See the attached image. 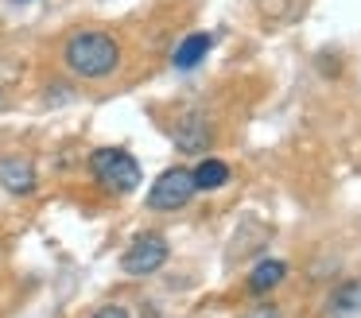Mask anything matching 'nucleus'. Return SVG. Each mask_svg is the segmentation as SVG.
<instances>
[{"mask_svg": "<svg viewBox=\"0 0 361 318\" xmlns=\"http://www.w3.org/2000/svg\"><path fill=\"white\" fill-rule=\"evenodd\" d=\"M63 62L78 78H109L121 66V43L109 31H78L66 39Z\"/></svg>", "mask_w": 361, "mask_h": 318, "instance_id": "1", "label": "nucleus"}, {"mask_svg": "<svg viewBox=\"0 0 361 318\" xmlns=\"http://www.w3.org/2000/svg\"><path fill=\"white\" fill-rule=\"evenodd\" d=\"M90 175H94L105 190H113V194L136 190L140 178H144L140 175V163H136L125 147H97V152L90 155Z\"/></svg>", "mask_w": 361, "mask_h": 318, "instance_id": "2", "label": "nucleus"}, {"mask_svg": "<svg viewBox=\"0 0 361 318\" xmlns=\"http://www.w3.org/2000/svg\"><path fill=\"white\" fill-rule=\"evenodd\" d=\"M195 194H198V186H195V175H190L187 167H167L148 190V209H156V214H171V209L187 206Z\"/></svg>", "mask_w": 361, "mask_h": 318, "instance_id": "3", "label": "nucleus"}, {"mask_svg": "<svg viewBox=\"0 0 361 318\" xmlns=\"http://www.w3.org/2000/svg\"><path fill=\"white\" fill-rule=\"evenodd\" d=\"M167 264V240L159 233H140V237L128 245V252L121 256V268L128 276H152Z\"/></svg>", "mask_w": 361, "mask_h": 318, "instance_id": "4", "label": "nucleus"}, {"mask_svg": "<svg viewBox=\"0 0 361 318\" xmlns=\"http://www.w3.org/2000/svg\"><path fill=\"white\" fill-rule=\"evenodd\" d=\"M175 144L179 152H206L210 144V124H206L202 113H187L179 124H175Z\"/></svg>", "mask_w": 361, "mask_h": 318, "instance_id": "5", "label": "nucleus"}, {"mask_svg": "<svg viewBox=\"0 0 361 318\" xmlns=\"http://www.w3.org/2000/svg\"><path fill=\"white\" fill-rule=\"evenodd\" d=\"M0 183H4V190H12V194H32L35 190V167L27 159H0Z\"/></svg>", "mask_w": 361, "mask_h": 318, "instance_id": "6", "label": "nucleus"}, {"mask_svg": "<svg viewBox=\"0 0 361 318\" xmlns=\"http://www.w3.org/2000/svg\"><path fill=\"white\" fill-rule=\"evenodd\" d=\"M214 47V35H206V31H195V35H187L179 47H175V54H171V62H175V70H195L198 62L206 59V51Z\"/></svg>", "mask_w": 361, "mask_h": 318, "instance_id": "7", "label": "nucleus"}, {"mask_svg": "<svg viewBox=\"0 0 361 318\" xmlns=\"http://www.w3.org/2000/svg\"><path fill=\"white\" fill-rule=\"evenodd\" d=\"M283 276H288V264L283 260H260L257 268L249 271V291L264 295V291H272V287H280Z\"/></svg>", "mask_w": 361, "mask_h": 318, "instance_id": "8", "label": "nucleus"}, {"mask_svg": "<svg viewBox=\"0 0 361 318\" xmlns=\"http://www.w3.org/2000/svg\"><path fill=\"white\" fill-rule=\"evenodd\" d=\"M195 186L198 190H221V186L229 183V163H221V159H202L195 171Z\"/></svg>", "mask_w": 361, "mask_h": 318, "instance_id": "9", "label": "nucleus"}, {"mask_svg": "<svg viewBox=\"0 0 361 318\" xmlns=\"http://www.w3.org/2000/svg\"><path fill=\"white\" fill-rule=\"evenodd\" d=\"M330 310L334 314H357L361 310V279H350L342 283L334 295H330Z\"/></svg>", "mask_w": 361, "mask_h": 318, "instance_id": "10", "label": "nucleus"}, {"mask_svg": "<svg viewBox=\"0 0 361 318\" xmlns=\"http://www.w3.org/2000/svg\"><path fill=\"white\" fill-rule=\"evenodd\" d=\"M90 318H128V310L125 307H102V310H94Z\"/></svg>", "mask_w": 361, "mask_h": 318, "instance_id": "11", "label": "nucleus"}, {"mask_svg": "<svg viewBox=\"0 0 361 318\" xmlns=\"http://www.w3.org/2000/svg\"><path fill=\"white\" fill-rule=\"evenodd\" d=\"M241 318H280V310L268 307V302H264V307H252L249 314H241Z\"/></svg>", "mask_w": 361, "mask_h": 318, "instance_id": "12", "label": "nucleus"}, {"mask_svg": "<svg viewBox=\"0 0 361 318\" xmlns=\"http://www.w3.org/2000/svg\"><path fill=\"white\" fill-rule=\"evenodd\" d=\"M16 4H27V0H16Z\"/></svg>", "mask_w": 361, "mask_h": 318, "instance_id": "13", "label": "nucleus"}]
</instances>
